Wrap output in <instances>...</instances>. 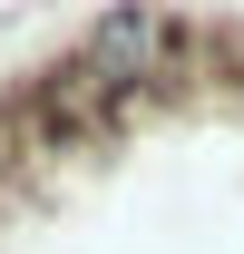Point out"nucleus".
<instances>
[{
  "mask_svg": "<svg viewBox=\"0 0 244 254\" xmlns=\"http://www.w3.org/2000/svg\"><path fill=\"white\" fill-rule=\"evenodd\" d=\"M185 59H195V39L156 10V0H118L108 20H98L78 49H68V68L88 78V88H108V98H137V88H176L185 78Z\"/></svg>",
  "mask_w": 244,
  "mask_h": 254,
  "instance_id": "f257e3e1",
  "label": "nucleus"
}]
</instances>
